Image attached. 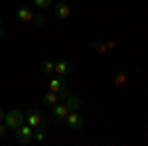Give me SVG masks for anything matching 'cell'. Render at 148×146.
Returning a JSON list of instances; mask_svg holds the SVG:
<instances>
[{
  "mask_svg": "<svg viewBox=\"0 0 148 146\" xmlns=\"http://www.w3.org/2000/svg\"><path fill=\"white\" fill-rule=\"evenodd\" d=\"M65 105H67L69 111H79V107H81V99L77 97V95H69L67 99H65Z\"/></svg>",
  "mask_w": 148,
  "mask_h": 146,
  "instance_id": "obj_10",
  "label": "cell"
},
{
  "mask_svg": "<svg viewBox=\"0 0 148 146\" xmlns=\"http://www.w3.org/2000/svg\"><path fill=\"white\" fill-rule=\"evenodd\" d=\"M16 18L20 22H34V12L28 10V8H18L16 10Z\"/></svg>",
  "mask_w": 148,
  "mask_h": 146,
  "instance_id": "obj_9",
  "label": "cell"
},
{
  "mask_svg": "<svg viewBox=\"0 0 148 146\" xmlns=\"http://www.w3.org/2000/svg\"><path fill=\"white\" fill-rule=\"evenodd\" d=\"M57 95H59V99H61V101H65V99H67L71 93H69V89H63L61 93H57Z\"/></svg>",
  "mask_w": 148,
  "mask_h": 146,
  "instance_id": "obj_17",
  "label": "cell"
},
{
  "mask_svg": "<svg viewBox=\"0 0 148 146\" xmlns=\"http://www.w3.org/2000/svg\"><path fill=\"white\" fill-rule=\"evenodd\" d=\"M6 130H8V126H6V123L4 121H0V138L6 134Z\"/></svg>",
  "mask_w": 148,
  "mask_h": 146,
  "instance_id": "obj_16",
  "label": "cell"
},
{
  "mask_svg": "<svg viewBox=\"0 0 148 146\" xmlns=\"http://www.w3.org/2000/svg\"><path fill=\"white\" fill-rule=\"evenodd\" d=\"M34 24L44 26V24H46V16H44V14H34Z\"/></svg>",
  "mask_w": 148,
  "mask_h": 146,
  "instance_id": "obj_15",
  "label": "cell"
},
{
  "mask_svg": "<svg viewBox=\"0 0 148 146\" xmlns=\"http://www.w3.org/2000/svg\"><path fill=\"white\" fill-rule=\"evenodd\" d=\"M63 89H67V79H65V75H53L51 81H49V91L61 93Z\"/></svg>",
  "mask_w": 148,
  "mask_h": 146,
  "instance_id": "obj_5",
  "label": "cell"
},
{
  "mask_svg": "<svg viewBox=\"0 0 148 146\" xmlns=\"http://www.w3.org/2000/svg\"><path fill=\"white\" fill-rule=\"evenodd\" d=\"M42 101H44V105H46V107H49V109H51V107L59 101V95H57V93H53V91H49V93H46V95L42 97Z\"/></svg>",
  "mask_w": 148,
  "mask_h": 146,
  "instance_id": "obj_11",
  "label": "cell"
},
{
  "mask_svg": "<svg viewBox=\"0 0 148 146\" xmlns=\"http://www.w3.org/2000/svg\"><path fill=\"white\" fill-rule=\"evenodd\" d=\"M47 128H44V126H38V128H34V140L38 142V144H44L47 138Z\"/></svg>",
  "mask_w": 148,
  "mask_h": 146,
  "instance_id": "obj_12",
  "label": "cell"
},
{
  "mask_svg": "<svg viewBox=\"0 0 148 146\" xmlns=\"http://www.w3.org/2000/svg\"><path fill=\"white\" fill-rule=\"evenodd\" d=\"M67 124L73 128V130H81V128H83V114H79L77 111H69Z\"/></svg>",
  "mask_w": 148,
  "mask_h": 146,
  "instance_id": "obj_7",
  "label": "cell"
},
{
  "mask_svg": "<svg viewBox=\"0 0 148 146\" xmlns=\"http://www.w3.org/2000/svg\"><path fill=\"white\" fill-rule=\"evenodd\" d=\"M53 14H56L57 20H67L71 10H69V4L65 0H61V2H57L56 6H53Z\"/></svg>",
  "mask_w": 148,
  "mask_h": 146,
  "instance_id": "obj_6",
  "label": "cell"
},
{
  "mask_svg": "<svg viewBox=\"0 0 148 146\" xmlns=\"http://www.w3.org/2000/svg\"><path fill=\"white\" fill-rule=\"evenodd\" d=\"M40 69H42V73H56V63H51L49 59H44L42 61V65H40Z\"/></svg>",
  "mask_w": 148,
  "mask_h": 146,
  "instance_id": "obj_13",
  "label": "cell"
},
{
  "mask_svg": "<svg viewBox=\"0 0 148 146\" xmlns=\"http://www.w3.org/2000/svg\"><path fill=\"white\" fill-rule=\"evenodd\" d=\"M26 123L30 124L32 128H38V126L44 124V119H42L40 111H36V109H28V111H26Z\"/></svg>",
  "mask_w": 148,
  "mask_h": 146,
  "instance_id": "obj_4",
  "label": "cell"
},
{
  "mask_svg": "<svg viewBox=\"0 0 148 146\" xmlns=\"http://www.w3.org/2000/svg\"><path fill=\"white\" fill-rule=\"evenodd\" d=\"M6 126L10 128V130H16L18 126H22L24 123H26V112H20V111H10V112H6Z\"/></svg>",
  "mask_w": 148,
  "mask_h": 146,
  "instance_id": "obj_1",
  "label": "cell"
},
{
  "mask_svg": "<svg viewBox=\"0 0 148 146\" xmlns=\"http://www.w3.org/2000/svg\"><path fill=\"white\" fill-rule=\"evenodd\" d=\"M71 73V63L67 59H59L56 63V75H69Z\"/></svg>",
  "mask_w": 148,
  "mask_h": 146,
  "instance_id": "obj_8",
  "label": "cell"
},
{
  "mask_svg": "<svg viewBox=\"0 0 148 146\" xmlns=\"http://www.w3.org/2000/svg\"><path fill=\"white\" fill-rule=\"evenodd\" d=\"M16 140L22 142V144H30L34 140V128L30 124H22L16 128Z\"/></svg>",
  "mask_w": 148,
  "mask_h": 146,
  "instance_id": "obj_2",
  "label": "cell"
},
{
  "mask_svg": "<svg viewBox=\"0 0 148 146\" xmlns=\"http://www.w3.org/2000/svg\"><path fill=\"white\" fill-rule=\"evenodd\" d=\"M67 114H69V109H67L65 103H56V105L51 107V119H53L56 123L67 121Z\"/></svg>",
  "mask_w": 148,
  "mask_h": 146,
  "instance_id": "obj_3",
  "label": "cell"
},
{
  "mask_svg": "<svg viewBox=\"0 0 148 146\" xmlns=\"http://www.w3.org/2000/svg\"><path fill=\"white\" fill-rule=\"evenodd\" d=\"M0 30H2V18H0Z\"/></svg>",
  "mask_w": 148,
  "mask_h": 146,
  "instance_id": "obj_20",
  "label": "cell"
},
{
  "mask_svg": "<svg viewBox=\"0 0 148 146\" xmlns=\"http://www.w3.org/2000/svg\"><path fill=\"white\" fill-rule=\"evenodd\" d=\"M51 2H53V0H34V4L38 6V8H49Z\"/></svg>",
  "mask_w": 148,
  "mask_h": 146,
  "instance_id": "obj_14",
  "label": "cell"
},
{
  "mask_svg": "<svg viewBox=\"0 0 148 146\" xmlns=\"http://www.w3.org/2000/svg\"><path fill=\"white\" fill-rule=\"evenodd\" d=\"M125 75H123V73H121V75H116V77H114V83H116V85H121V83H125Z\"/></svg>",
  "mask_w": 148,
  "mask_h": 146,
  "instance_id": "obj_18",
  "label": "cell"
},
{
  "mask_svg": "<svg viewBox=\"0 0 148 146\" xmlns=\"http://www.w3.org/2000/svg\"><path fill=\"white\" fill-rule=\"evenodd\" d=\"M0 121H6V112L0 109Z\"/></svg>",
  "mask_w": 148,
  "mask_h": 146,
  "instance_id": "obj_19",
  "label": "cell"
}]
</instances>
